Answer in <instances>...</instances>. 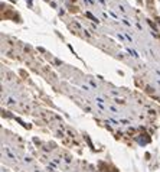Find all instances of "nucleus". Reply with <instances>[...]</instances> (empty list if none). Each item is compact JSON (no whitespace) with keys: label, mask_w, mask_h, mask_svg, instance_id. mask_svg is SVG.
I'll return each instance as SVG.
<instances>
[{"label":"nucleus","mask_w":160,"mask_h":172,"mask_svg":"<svg viewBox=\"0 0 160 172\" xmlns=\"http://www.w3.org/2000/svg\"><path fill=\"white\" fill-rule=\"evenodd\" d=\"M118 9H120V12H123V13H124V12H126V9H124V7H123V6H118Z\"/></svg>","instance_id":"obj_2"},{"label":"nucleus","mask_w":160,"mask_h":172,"mask_svg":"<svg viewBox=\"0 0 160 172\" xmlns=\"http://www.w3.org/2000/svg\"><path fill=\"white\" fill-rule=\"evenodd\" d=\"M127 51H128V54L131 55V56H134V58H139V54H137V52H136L134 49H130V48H128Z\"/></svg>","instance_id":"obj_1"},{"label":"nucleus","mask_w":160,"mask_h":172,"mask_svg":"<svg viewBox=\"0 0 160 172\" xmlns=\"http://www.w3.org/2000/svg\"><path fill=\"white\" fill-rule=\"evenodd\" d=\"M85 3H89V4H92V0H84Z\"/></svg>","instance_id":"obj_3"}]
</instances>
